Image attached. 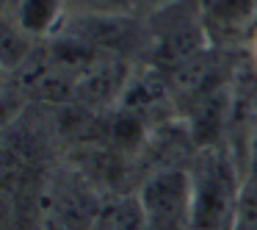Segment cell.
<instances>
[{
	"label": "cell",
	"mask_w": 257,
	"mask_h": 230,
	"mask_svg": "<svg viewBox=\"0 0 257 230\" xmlns=\"http://www.w3.org/2000/svg\"><path fill=\"white\" fill-rule=\"evenodd\" d=\"M238 211V178L216 147H202L191 169V230H227Z\"/></svg>",
	"instance_id": "obj_1"
},
{
	"label": "cell",
	"mask_w": 257,
	"mask_h": 230,
	"mask_svg": "<svg viewBox=\"0 0 257 230\" xmlns=\"http://www.w3.org/2000/svg\"><path fill=\"white\" fill-rule=\"evenodd\" d=\"M141 230H191V172L158 169L139 194Z\"/></svg>",
	"instance_id": "obj_2"
},
{
	"label": "cell",
	"mask_w": 257,
	"mask_h": 230,
	"mask_svg": "<svg viewBox=\"0 0 257 230\" xmlns=\"http://www.w3.org/2000/svg\"><path fill=\"white\" fill-rule=\"evenodd\" d=\"M69 0H20L14 12V25L28 39H42L61 28Z\"/></svg>",
	"instance_id": "obj_3"
},
{
	"label": "cell",
	"mask_w": 257,
	"mask_h": 230,
	"mask_svg": "<svg viewBox=\"0 0 257 230\" xmlns=\"http://www.w3.org/2000/svg\"><path fill=\"white\" fill-rule=\"evenodd\" d=\"M69 9H80L97 20H119L141 9L139 0H69Z\"/></svg>",
	"instance_id": "obj_4"
},
{
	"label": "cell",
	"mask_w": 257,
	"mask_h": 230,
	"mask_svg": "<svg viewBox=\"0 0 257 230\" xmlns=\"http://www.w3.org/2000/svg\"><path fill=\"white\" fill-rule=\"evenodd\" d=\"M141 6H147V9H169V6H174V3H177V0H139Z\"/></svg>",
	"instance_id": "obj_5"
},
{
	"label": "cell",
	"mask_w": 257,
	"mask_h": 230,
	"mask_svg": "<svg viewBox=\"0 0 257 230\" xmlns=\"http://www.w3.org/2000/svg\"><path fill=\"white\" fill-rule=\"evenodd\" d=\"M251 58H254V67H257V31H254V39H251Z\"/></svg>",
	"instance_id": "obj_6"
}]
</instances>
